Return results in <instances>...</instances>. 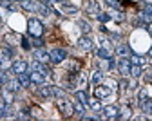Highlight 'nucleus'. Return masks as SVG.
<instances>
[{
    "instance_id": "46",
    "label": "nucleus",
    "mask_w": 152,
    "mask_h": 121,
    "mask_svg": "<svg viewBox=\"0 0 152 121\" xmlns=\"http://www.w3.org/2000/svg\"><path fill=\"white\" fill-rule=\"evenodd\" d=\"M51 2H58V4H62V2H64V0H51Z\"/></svg>"
},
{
    "instance_id": "13",
    "label": "nucleus",
    "mask_w": 152,
    "mask_h": 121,
    "mask_svg": "<svg viewBox=\"0 0 152 121\" xmlns=\"http://www.w3.org/2000/svg\"><path fill=\"white\" fill-rule=\"evenodd\" d=\"M2 99H4L7 105H11V103L15 101V92H13V90H9L7 87H6V89H2Z\"/></svg>"
},
{
    "instance_id": "20",
    "label": "nucleus",
    "mask_w": 152,
    "mask_h": 121,
    "mask_svg": "<svg viewBox=\"0 0 152 121\" xmlns=\"http://www.w3.org/2000/svg\"><path fill=\"white\" fill-rule=\"evenodd\" d=\"M141 18L145 20V22H148V24H152V4H148V6L145 7V11L141 13Z\"/></svg>"
},
{
    "instance_id": "38",
    "label": "nucleus",
    "mask_w": 152,
    "mask_h": 121,
    "mask_svg": "<svg viewBox=\"0 0 152 121\" xmlns=\"http://www.w3.org/2000/svg\"><path fill=\"white\" fill-rule=\"evenodd\" d=\"M83 110H85V109H83V103H82V101H76V103H74V112L83 114Z\"/></svg>"
},
{
    "instance_id": "29",
    "label": "nucleus",
    "mask_w": 152,
    "mask_h": 121,
    "mask_svg": "<svg viewBox=\"0 0 152 121\" xmlns=\"http://www.w3.org/2000/svg\"><path fill=\"white\" fill-rule=\"evenodd\" d=\"M0 67H2V69L9 67V56H7L6 52H2V54H0Z\"/></svg>"
},
{
    "instance_id": "2",
    "label": "nucleus",
    "mask_w": 152,
    "mask_h": 121,
    "mask_svg": "<svg viewBox=\"0 0 152 121\" xmlns=\"http://www.w3.org/2000/svg\"><path fill=\"white\" fill-rule=\"evenodd\" d=\"M56 109H58L60 114H64V116H72L74 114V103H71L64 96L56 99Z\"/></svg>"
},
{
    "instance_id": "43",
    "label": "nucleus",
    "mask_w": 152,
    "mask_h": 121,
    "mask_svg": "<svg viewBox=\"0 0 152 121\" xmlns=\"http://www.w3.org/2000/svg\"><path fill=\"white\" fill-rule=\"evenodd\" d=\"M6 79H7V76L4 74V71H0V83H6Z\"/></svg>"
},
{
    "instance_id": "31",
    "label": "nucleus",
    "mask_w": 152,
    "mask_h": 121,
    "mask_svg": "<svg viewBox=\"0 0 152 121\" xmlns=\"http://www.w3.org/2000/svg\"><path fill=\"white\" fill-rule=\"evenodd\" d=\"M89 105H91L92 110H102V103H100L98 98H96V99H89Z\"/></svg>"
},
{
    "instance_id": "6",
    "label": "nucleus",
    "mask_w": 152,
    "mask_h": 121,
    "mask_svg": "<svg viewBox=\"0 0 152 121\" xmlns=\"http://www.w3.org/2000/svg\"><path fill=\"white\" fill-rule=\"evenodd\" d=\"M83 7H85V13H89V15H92V16H96V15L100 13V4L96 2V0H87Z\"/></svg>"
},
{
    "instance_id": "21",
    "label": "nucleus",
    "mask_w": 152,
    "mask_h": 121,
    "mask_svg": "<svg viewBox=\"0 0 152 121\" xmlns=\"http://www.w3.org/2000/svg\"><path fill=\"white\" fill-rule=\"evenodd\" d=\"M91 79H92V85H100V83L103 82V72H102V69H100V71H94Z\"/></svg>"
},
{
    "instance_id": "35",
    "label": "nucleus",
    "mask_w": 152,
    "mask_h": 121,
    "mask_svg": "<svg viewBox=\"0 0 152 121\" xmlns=\"http://www.w3.org/2000/svg\"><path fill=\"white\" fill-rule=\"evenodd\" d=\"M6 114H7V103L2 99V101H0V117H4Z\"/></svg>"
},
{
    "instance_id": "28",
    "label": "nucleus",
    "mask_w": 152,
    "mask_h": 121,
    "mask_svg": "<svg viewBox=\"0 0 152 121\" xmlns=\"http://www.w3.org/2000/svg\"><path fill=\"white\" fill-rule=\"evenodd\" d=\"M130 63H134V65H143L145 63V60L141 58V56H138V54H130Z\"/></svg>"
},
{
    "instance_id": "4",
    "label": "nucleus",
    "mask_w": 152,
    "mask_h": 121,
    "mask_svg": "<svg viewBox=\"0 0 152 121\" xmlns=\"http://www.w3.org/2000/svg\"><path fill=\"white\" fill-rule=\"evenodd\" d=\"M49 56H51V62L53 63H62L64 60L67 58V51L65 49H53L49 52Z\"/></svg>"
},
{
    "instance_id": "44",
    "label": "nucleus",
    "mask_w": 152,
    "mask_h": 121,
    "mask_svg": "<svg viewBox=\"0 0 152 121\" xmlns=\"http://www.w3.org/2000/svg\"><path fill=\"white\" fill-rule=\"evenodd\" d=\"M120 85H121V89H127V87H129V85H127V79H123V82H121Z\"/></svg>"
},
{
    "instance_id": "32",
    "label": "nucleus",
    "mask_w": 152,
    "mask_h": 121,
    "mask_svg": "<svg viewBox=\"0 0 152 121\" xmlns=\"http://www.w3.org/2000/svg\"><path fill=\"white\" fill-rule=\"evenodd\" d=\"M147 98H148V96H147V90H145V89H141V90L138 92V103L141 105V103L145 101V99H147Z\"/></svg>"
},
{
    "instance_id": "9",
    "label": "nucleus",
    "mask_w": 152,
    "mask_h": 121,
    "mask_svg": "<svg viewBox=\"0 0 152 121\" xmlns=\"http://www.w3.org/2000/svg\"><path fill=\"white\" fill-rule=\"evenodd\" d=\"M11 71H13L15 74L27 72V63L24 62V60H16V62H13V65H11Z\"/></svg>"
},
{
    "instance_id": "19",
    "label": "nucleus",
    "mask_w": 152,
    "mask_h": 121,
    "mask_svg": "<svg viewBox=\"0 0 152 121\" xmlns=\"http://www.w3.org/2000/svg\"><path fill=\"white\" fill-rule=\"evenodd\" d=\"M140 107H141V110H143L145 114L152 116V99H150V98H147V99H145V101H143Z\"/></svg>"
},
{
    "instance_id": "10",
    "label": "nucleus",
    "mask_w": 152,
    "mask_h": 121,
    "mask_svg": "<svg viewBox=\"0 0 152 121\" xmlns=\"http://www.w3.org/2000/svg\"><path fill=\"white\" fill-rule=\"evenodd\" d=\"M29 78H31V83H34V85H44V82H45V76L40 74L38 71H33L29 74Z\"/></svg>"
},
{
    "instance_id": "36",
    "label": "nucleus",
    "mask_w": 152,
    "mask_h": 121,
    "mask_svg": "<svg viewBox=\"0 0 152 121\" xmlns=\"http://www.w3.org/2000/svg\"><path fill=\"white\" fill-rule=\"evenodd\" d=\"M105 4H109V6L114 7V9H121V4L118 2V0H105Z\"/></svg>"
},
{
    "instance_id": "25",
    "label": "nucleus",
    "mask_w": 152,
    "mask_h": 121,
    "mask_svg": "<svg viewBox=\"0 0 152 121\" xmlns=\"http://www.w3.org/2000/svg\"><path fill=\"white\" fill-rule=\"evenodd\" d=\"M38 94H40L42 98H51V96H53V92H51V87H47V85H42L40 89H38Z\"/></svg>"
},
{
    "instance_id": "33",
    "label": "nucleus",
    "mask_w": 152,
    "mask_h": 121,
    "mask_svg": "<svg viewBox=\"0 0 152 121\" xmlns=\"http://www.w3.org/2000/svg\"><path fill=\"white\" fill-rule=\"evenodd\" d=\"M51 92H53L54 98H62V96H64V90H62L60 87H51Z\"/></svg>"
},
{
    "instance_id": "45",
    "label": "nucleus",
    "mask_w": 152,
    "mask_h": 121,
    "mask_svg": "<svg viewBox=\"0 0 152 121\" xmlns=\"http://www.w3.org/2000/svg\"><path fill=\"white\" fill-rule=\"evenodd\" d=\"M147 29H148V33H150V34H152V24H150V26H148V27H147Z\"/></svg>"
},
{
    "instance_id": "41",
    "label": "nucleus",
    "mask_w": 152,
    "mask_h": 121,
    "mask_svg": "<svg viewBox=\"0 0 152 121\" xmlns=\"http://www.w3.org/2000/svg\"><path fill=\"white\" fill-rule=\"evenodd\" d=\"M16 119H29V114H27V112H18Z\"/></svg>"
},
{
    "instance_id": "24",
    "label": "nucleus",
    "mask_w": 152,
    "mask_h": 121,
    "mask_svg": "<svg viewBox=\"0 0 152 121\" xmlns=\"http://www.w3.org/2000/svg\"><path fill=\"white\" fill-rule=\"evenodd\" d=\"M16 40H20V36L15 34V33H9V34H6V36H4V42H6V44H9V45L16 44Z\"/></svg>"
},
{
    "instance_id": "11",
    "label": "nucleus",
    "mask_w": 152,
    "mask_h": 121,
    "mask_svg": "<svg viewBox=\"0 0 152 121\" xmlns=\"http://www.w3.org/2000/svg\"><path fill=\"white\" fill-rule=\"evenodd\" d=\"M78 47H80L82 51H91V49H92V40H91L89 36H82V38L78 40Z\"/></svg>"
},
{
    "instance_id": "47",
    "label": "nucleus",
    "mask_w": 152,
    "mask_h": 121,
    "mask_svg": "<svg viewBox=\"0 0 152 121\" xmlns=\"http://www.w3.org/2000/svg\"><path fill=\"white\" fill-rule=\"evenodd\" d=\"M0 22H2V11H0Z\"/></svg>"
},
{
    "instance_id": "18",
    "label": "nucleus",
    "mask_w": 152,
    "mask_h": 121,
    "mask_svg": "<svg viewBox=\"0 0 152 121\" xmlns=\"http://www.w3.org/2000/svg\"><path fill=\"white\" fill-rule=\"evenodd\" d=\"M62 9H64V13H65V15H76V13H78V7H74V6L67 4L65 0L62 2Z\"/></svg>"
},
{
    "instance_id": "48",
    "label": "nucleus",
    "mask_w": 152,
    "mask_h": 121,
    "mask_svg": "<svg viewBox=\"0 0 152 121\" xmlns=\"http://www.w3.org/2000/svg\"><path fill=\"white\" fill-rule=\"evenodd\" d=\"M147 4H152V0H147Z\"/></svg>"
},
{
    "instance_id": "49",
    "label": "nucleus",
    "mask_w": 152,
    "mask_h": 121,
    "mask_svg": "<svg viewBox=\"0 0 152 121\" xmlns=\"http://www.w3.org/2000/svg\"><path fill=\"white\" fill-rule=\"evenodd\" d=\"M0 2H2V0H0Z\"/></svg>"
},
{
    "instance_id": "26",
    "label": "nucleus",
    "mask_w": 152,
    "mask_h": 121,
    "mask_svg": "<svg viewBox=\"0 0 152 121\" xmlns=\"http://www.w3.org/2000/svg\"><path fill=\"white\" fill-rule=\"evenodd\" d=\"M130 114H132L130 107H123V109L120 110V114H118V119H129V117H130Z\"/></svg>"
},
{
    "instance_id": "17",
    "label": "nucleus",
    "mask_w": 152,
    "mask_h": 121,
    "mask_svg": "<svg viewBox=\"0 0 152 121\" xmlns=\"http://www.w3.org/2000/svg\"><path fill=\"white\" fill-rule=\"evenodd\" d=\"M16 76H18V82H20V85H22V87H29V85H31V78H29V74H27V72L16 74Z\"/></svg>"
},
{
    "instance_id": "22",
    "label": "nucleus",
    "mask_w": 152,
    "mask_h": 121,
    "mask_svg": "<svg viewBox=\"0 0 152 121\" xmlns=\"http://www.w3.org/2000/svg\"><path fill=\"white\" fill-rule=\"evenodd\" d=\"M22 7L27 11H38V4L33 2V0H22Z\"/></svg>"
},
{
    "instance_id": "1",
    "label": "nucleus",
    "mask_w": 152,
    "mask_h": 121,
    "mask_svg": "<svg viewBox=\"0 0 152 121\" xmlns=\"http://www.w3.org/2000/svg\"><path fill=\"white\" fill-rule=\"evenodd\" d=\"M27 33L33 36V38H40L44 34V26L40 20H36V18H31L27 20Z\"/></svg>"
},
{
    "instance_id": "12",
    "label": "nucleus",
    "mask_w": 152,
    "mask_h": 121,
    "mask_svg": "<svg viewBox=\"0 0 152 121\" xmlns=\"http://www.w3.org/2000/svg\"><path fill=\"white\" fill-rule=\"evenodd\" d=\"M33 71H38L40 74H44L45 78L51 74V72H49V69L45 67V63H42V62H34V63H33Z\"/></svg>"
},
{
    "instance_id": "15",
    "label": "nucleus",
    "mask_w": 152,
    "mask_h": 121,
    "mask_svg": "<svg viewBox=\"0 0 152 121\" xmlns=\"http://www.w3.org/2000/svg\"><path fill=\"white\" fill-rule=\"evenodd\" d=\"M96 56H98V58H112V51H110L107 45H103V47H100V49L96 51Z\"/></svg>"
},
{
    "instance_id": "30",
    "label": "nucleus",
    "mask_w": 152,
    "mask_h": 121,
    "mask_svg": "<svg viewBox=\"0 0 152 121\" xmlns=\"http://www.w3.org/2000/svg\"><path fill=\"white\" fill-rule=\"evenodd\" d=\"M141 74H143V78H145V82H148V83L152 82V67H145Z\"/></svg>"
},
{
    "instance_id": "7",
    "label": "nucleus",
    "mask_w": 152,
    "mask_h": 121,
    "mask_svg": "<svg viewBox=\"0 0 152 121\" xmlns=\"http://www.w3.org/2000/svg\"><path fill=\"white\" fill-rule=\"evenodd\" d=\"M110 89L109 87H103V85H96L94 87V98H98V99H105L110 96Z\"/></svg>"
},
{
    "instance_id": "8",
    "label": "nucleus",
    "mask_w": 152,
    "mask_h": 121,
    "mask_svg": "<svg viewBox=\"0 0 152 121\" xmlns=\"http://www.w3.org/2000/svg\"><path fill=\"white\" fill-rule=\"evenodd\" d=\"M34 60L36 62H42V63H47V62H51V56H49V52H45L42 47H38L36 51H34Z\"/></svg>"
},
{
    "instance_id": "39",
    "label": "nucleus",
    "mask_w": 152,
    "mask_h": 121,
    "mask_svg": "<svg viewBox=\"0 0 152 121\" xmlns=\"http://www.w3.org/2000/svg\"><path fill=\"white\" fill-rule=\"evenodd\" d=\"M80 29H82L85 34H89V33H91V26H89L87 22H80Z\"/></svg>"
},
{
    "instance_id": "27",
    "label": "nucleus",
    "mask_w": 152,
    "mask_h": 121,
    "mask_svg": "<svg viewBox=\"0 0 152 121\" xmlns=\"http://www.w3.org/2000/svg\"><path fill=\"white\" fill-rule=\"evenodd\" d=\"M141 72H143L141 65H134V63H132V67H130V76H134V78H140V76H141Z\"/></svg>"
},
{
    "instance_id": "14",
    "label": "nucleus",
    "mask_w": 152,
    "mask_h": 121,
    "mask_svg": "<svg viewBox=\"0 0 152 121\" xmlns=\"http://www.w3.org/2000/svg\"><path fill=\"white\" fill-rule=\"evenodd\" d=\"M116 54L118 56H121V58H130V47L129 45H118L116 47Z\"/></svg>"
},
{
    "instance_id": "40",
    "label": "nucleus",
    "mask_w": 152,
    "mask_h": 121,
    "mask_svg": "<svg viewBox=\"0 0 152 121\" xmlns=\"http://www.w3.org/2000/svg\"><path fill=\"white\" fill-rule=\"evenodd\" d=\"M20 45L24 47V49H31V42L27 38H20Z\"/></svg>"
},
{
    "instance_id": "3",
    "label": "nucleus",
    "mask_w": 152,
    "mask_h": 121,
    "mask_svg": "<svg viewBox=\"0 0 152 121\" xmlns=\"http://www.w3.org/2000/svg\"><path fill=\"white\" fill-rule=\"evenodd\" d=\"M116 67H118V72H120L123 78H127V76L130 74V67H132V63H130V60H129V58H121L120 62L116 63Z\"/></svg>"
},
{
    "instance_id": "50",
    "label": "nucleus",
    "mask_w": 152,
    "mask_h": 121,
    "mask_svg": "<svg viewBox=\"0 0 152 121\" xmlns=\"http://www.w3.org/2000/svg\"><path fill=\"white\" fill-rule=\"evenodd\" d=\"M9 2H11V0H9Z\"/></svg>"
},
{
    "instance_id": "42",
    "label": "nucleus",
    "mask_w": 152,
    "mask_h": 121,
    "mask_svg": "<svg viewBox=\"0 0 152 121\" xmlns=\"http://www.w3.org/2000/svg\"><path fill=\"white\" fill-rule=\"evenodd\" d=\"M33 45H34V47L38 49V47H42V45H44V42H42L40 38H34V42H33Z\"/></svg>"
},
{
    "instance_id": "23",
    "label": "nucleus",
    "mask_w": 152,
    "mask_h": 121,
    "mask_svg": "<svg viewBox=\"0 0 152 121\" xmlns=\"http://www.w3.org/2000/svg\"><path fill=\"white\" fill-rule=\"evenodd\" d=\"M74 98L78 99V101H82L83 105H85V103H89V96H87V92H85V90H76Z\"/></svg>"
},
{
    "instance_id": "37",
    "label": "nucleus",
    "mask_w": 152,
    "mask_h": 121,
    "mask_svg": "<svg viewBox=\"0 0 152 121\" xmlns=\"http://www.w3.org/2000/svg\"><path fill=\"white\" fill-rule=\"evenodd\" d=\"M110 18H114V20H118V22H121V20L125 18V15H123V13H121V11L118 9L116 13H112V15H110Z\"/></svg>"
},
{
    "instance_id": "5",
    "label": "nucleus",
    "mask_w": 152,
    "mask_h": 121,
    "mask_svg": "<svg viewBox=\"0 0 152 121\" xmlns=\"http://www.w3.org/2000/svg\"><path fill=\"white\" fill-rule=\"evenodd\" d=\"M102 117L103 119H118V114H120V109L116 105H109L105 109H102Z\"/></svg>"
},
{
    "instance_id": "16",
    "label": "nucleus",
    "mask_w": 152,
    "mask_h": 121,
    "mask_svg": "<svg viewBox=\"0 0 152 121\" xmlns=\"http://www.w3.org/2000/svg\"><path fill=\"white\" fill-rule=\"evenodd\" d=\"M6 87L9 89V90H13V92H16L18 89H20L22 85H20V82H18V78L16 79H6Z\"/></svg>"
},
{
    "instance_id": "34",
    "label": "nucleus",
    "mask_w": 152,
    "mask_h": 121,
    "mask_svg": "<svg viewBox=\"0 0 152 121\" xmlns=\"http://www.w3.org/2000/svg\"><path fill=\"white\" fill-rule=\"evenodd\" d=\"M96 18L100 20V22H109V20H110V15H107V13H102V11H100V13L96 15Z\"/></svg>"
}]
</instances>
